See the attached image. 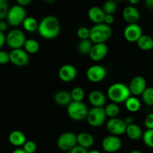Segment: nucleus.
<instances>
[{
    "instance_id": "nucleus-38",
    "label": "nucleus",
    "mask_w": 153,
    "mask_h": 153,
    "mask_svg": "<svg viewBox=\"0 0 153 153\" xmlns=\"http://www.w3.org/2000/svg\"><path fill=\"white\" fill-rule=\"evenodd\" d=\"M144 124L147 129H153V113L149 114L146 117Z\"/></svg>"
},
{
    "instance_id": "nucleus-22",
    "label": "nucleus",
    "mask_w": 153,
    "mask_h": 153,
    "mask_svg": "<svg viewBox=\"0 0 153 153\" xmlns=\"http://www.w3.org/2000/svg\"><path fill=\"white\" fill-rule=\"evenodd\" d=\"M54 100L58 105L61 106H68L73 102L70 93L65 91H60L54 96Z\"/></svg>"
},
{
    "instance_id": "nucleus-23",
    "label": "nucleus",
    "mask_w": 153,
    "mask_h": 153,
    "mask_svg": "<svg viewBox=\"0 0 153 153\" xmlns=\"http://www.w3.org/2000/svg\"><path fill=\"white\" fill-rule=\"evenodd\" d=\"M126 134L128 136V138L133 140H139L143 137V131L141 128L137 124H131L129 126H127Z\"/></svg>"
},
{
    "instance_id": "nucleus-15",
    "label": "nucleus",
    "mask_w": 153,
    "mask_h": 153,
    "mask_svg": "<svg viewBox=\"0 0 153 153\" xmlns=\"http://www.w3.org/2000/svg\"><path fill=\"white\" fill-rule=\"evenodd\" d=\"M77 69L72 64H64L58 70V77L62 82H70L77 76Z\"/></svg>"
},
{
    "instance_id": "nucleus-46",
    "label": "nucleus",
    "mask_w": 153,
    "mask_h": 153,
    "mask_svg": "<svg viewBox=\"0 0 153 153\" xmlns=\"http://www.w3.org/2000/svg\"><path fill=\"white\" fill-rule=\"evenodd\" d=\"M11 153H26L25 151L22 149V148H17V149H14Z\"/></svg>"
},
{
    "instance_id": "nucleus-47",
    "label": "nucleus",
    "mask_w": 153,
    "mask_h": 153,
    "mask_svg": "<svg viewBox=\"0 0 153 153\" xmlns=\"http://www.w3.org/2000/svg\"><path fill=\"white\" fill-rule=\"evenodd\" d=\"M129 3L131 4V5L134 6V4H137V3H138V1H137V0H130Z\"/></svg>"
},
{
    "instance_id": "nucleus-32",
    "label": "nucleus",
    "mask_w": 153,
    "mask_h": 153,
    "mask_svg": "<svg viewBox=\"0 0 153 153\" xmlns=\"http://www.w3.org/2000/svg\"><path fill=\"white\" fill-rule=\"evenodd\" d=\"M102 10H104L105 14H111L114 13L117 10V4L114 1H107L104 3L102 7Z\"/></svg>"
},
{
    "instance_id": "nucleus-17",
    "label": "nucleus",
    "mask_w": 153,
    "mask_h": 153,
    "mask_svg": "<svg viewBox=\"0 0 153 153\" xmlns=\"http://www.w3.org/2000/svg\"><path fill=\"white\" fill-rule=\"evenodd\" d=\"M140 12L134 6L129 5L123 10V18L128 24H135L140 19Z\"/></svg>"
},
{
    "instance_id": "nucleus-41",
    "label": "nucleus",
    "mask_w": 153,
    "mask_h": 153,
    "mask_svg": "<svg viewBox=\"0 0 153 153\" xmlns=\"http://www.w3.org/2000/svg\"><path fill=\"white\" fill-rule=\"evenodd\" d=\"M7 27H8V23L4 20L0 21V31L4 33V31H7Z\"/></svg>"
},
{
    "instance_id": "nucleus-31",
    "label": "nucleus",
    "mask_w": 153,
    "mask_h": 153,
    "mask_svg": "<svg viewBox=\"0 0 153 153\" xmlns=\"http://www.w3.org/2000/svg\"><path fill=\"white\" fill-rule=\"evenodd\" d=\"M142 100L143 102L146 105L149 106L153 105V88L152 87H149L146 88L144 92L142 94Z\"/></svg>"
},
{
    "instance_id": "nucleus-48",
    "label": "nucleus",
    "mask_w": 153,
    "mask_h": 153,
    "mask_svg": "<svg viewBox=\"0 0 153 153\" xmlns=\"http://www.w3.org/2000/svg\"><path fill=\"white\" fill-rule=\"evenodd\" d=\"M88 153H101V152L99 150H97V149H93V150L89 151Z\"/></svg>"
},
{
    "instance_id": "nucleus-2",
    "label": "nucleus",
    "mask_w": 153,
    "mask_h": 153,
    "mask_svg": "<svg viewBox=\"0 0 153 153\" xmlns=\"http://www.w3.org/2000/svg\"><path fill=\"white\" fill-rule=\"evenodd\" d=\"M107 95L112 102H125L131 96L128 86L121 82H117L111 85L107 91Z\"/></svg>"
},
{
    "instance_id": "nucleus-45",
    "label": "nucleus",
    "mask_w": 153,
    "mask_h": 153,
    "mask_svg": "<svg viewBox=\"0 0 153 153\" xmlns=\"http://www.w3.org/2000/svg\"><path fill=\"white\" fill-rule=\"evenodd\" d=\"M145 4L149 9H153V0H146Z\"/></svg>"
},
{
    "instance_id": "nucleus-39",
    "label": "nucleus",
    "mask_w": 153,
    "mask_h": 153,
    "mask_svg": "<svg viewBox=\"0 0 153 153\" xmlns=\"http://www.w3.org/2000/svg\"><path fill=\"white\" fill-rule=\"evenodd\" d=\"M69 153H88V149H85V148L77 145V146H75L74 148H73V149L69 152Z\"/></svg>"
},
{
    "instance_id": "nucleus-9",
    "label": "nucleus",
    "mask_w": 153,
    "mask_h": 153,
    "mask_svg": "<svg viewBox=\"0 0 153 153\" xmlns=\"http://www.w3.org/2000/svg\"><path fill=\"white\" fill-rule=\"evenodd\" d=\"M126 124L124 122V120L120 118H111L108 120L106 124V128L108 131L111 134V135L117 136L125 134L126 131Z\"/></svg>"
},
{
    "instance_id": "nucleus-4",
    "label": "nucleus",
    "mask_w": 153,
    "mask_h": 153,
    "mask_svg": "<svg viewBox=\"0 0 153 153\" xmlns=\"http://www.w3.org/2000/svg\"><path fill=\"white\" fill-rule=\"evenodd\" d=\"M89 112L88 106L83 102H72L67 106V114L75 121L86 119Z\"/></svg>"
},
{
    "instance_id": "nucleus-30",
    "label": "nucleus",
    "mask_w": 153,
    "mask_h": 153,
    "mask_svg": "<svg viewBox=\"0 0 153 153\" xmlns=\"http://www.w3.org/2000/svg\"><path fill=\"white\" fill-rule=\"evenodd\" d=\"M73 102H82L85 98V91L81 87H76L70 92Z\"/></svg>"
},
{
    "instance_id": "nucleus-6",
    "label": "nucleus",
    "mask_w": 153,
    "mask_h": 153,
    "mask_svg": "<svg viewBox=\"0 0 153 153\" xmlns=\"http://www.w3.org/2000/svg\"><path fill=\"white\" fill-rule=\"evenodd\" d=\"M26 39L25 34L21 30L14 28L7 33L6 35V43L13 49H22L24 46Z\"/></svg>"
},
{
    "instance_id": "nucleus-34",
    "label": "nucleus",
    "mask_w": 153,
    "mask_h": 153,
    "mask_svg": "<svg viewBox=\"0 0 153 153\" xmlns=\"http://www.w3.org/2000/svg\"><path fill=\"white\" fill-rule=\"evenodd\" d=\"M9 9L10 7L7 1L6 0H0V21L7 17Z\"/></svg>"
},
{
    "instance_id": "nucleus-10",
    "label": "nucleus",
    "mask_w": 153,
    "mask_h": 153,
    "mask_svg": "<svg viewBox=\"0 0 153 153\" xmlns=\"http://www.w3.org/2000/svg\"><path fill=\"white\" fill-rule=\"evenodd\" d=\"M102 147L108 153L117 152L122 147V140L117 136H106L102 141Z\"/></svg>"
},
{
    "instance_id": "nucleus-3",
    "label": "nucleus",
    "mask_w": 153,
    "mask_h": 153,
    "mask_svg": "<svg viewBox=\"0 0 153 153\" xmlns=\"http://www.w3.org/2000/svg\"><path fill=\"white\" fill-rule=\"evenodd\" d=\"M112 34V29L110 25L105 23L96 24L91 28L90 40L91 42L97 43H105Z\"/></svg>"
},
{
    "instance_id": "nucleus-36",
    "label": "nucleus",
    "mask_w": 153,
    "mask_h": 153,
    "mask_svg": "<svg viewBox=\"0 0 153 153\" xmlns=\"http://www.w3.org/2000/svg\"><path fill=\"white\" fill-rule=\"evenodd\" d=\"M37 144L33 140H27L22 146V149L26 153H34L37 150Z\"/></svg>"
},
{
    "instance_id": "nucleus-33",
    "label": "nucleus",
    "mask_w": 153,
    "mask_h": 153,
    "mask_svg": "<svg viewBox=\"0 0 153 153\" xmlns=\"http://www.w3.org/2000/svg\"><path fill=\"white\" fill-rule=\"evenodd\" d=\"M143 140L146 146L153 149V129H147L143 132Z\"/></svg>"
},
{
    "instance_id": "nucleus-12",
    "label": "nucleus",
    "mask_w": 153,
    "mask_h": 153,
    "mask_svg": "<svg viewBox=\"0 0 153 153\" xmlns=\"http://www.w3.org/2000/svg\"><path fill=\"white\" fill-rule=\"evenodd\" d=\"M143 35L141 27L137 23L128 24L123 31V36L127 41L130 43H137V40Z\"/></svg>"
},
{
    "instance_id": "nucleus-25",
    "label": "nucleus",
    "mask_w": 153,
    "mask_h": 153,
    "mask_svg": "<svg viewBox=\"0 0 153 153\" xmlns=\"http://www.w3.org/2000/svg\"><path fill=\"white\" fill-rule=\"evenodd\" d=\"M125 105L127 110L131 113L137 112L140 109L141 103L140 100L137 98V97L131 96L125 102Z\"/></svg>"
},
{
    "instance_id": "nucleus-24",
    "label": "nucleus",
    "mask_w": 153,
    "mask_h": 153,
    "mask_svg": "<svg viewBox=\"0 0 153 153\" xmlns=\"http://www.w3.org/2000/svg\"><path fill=\"white\" fill-rule=\"evenodd\" d=\"M137 46L143 51L153 49V38L149 35L143 34L137 42Z\"/></svg>"
},
{
    "instance_id": "nucleus-27",
    "label": "nucleus",
    "mask_w": 153,
    "mask_h": 153,
    "mask_svg": "<svg viewBox=\"0 0 153 153\" xmlns=\"http://www.w3.org/2000/svg\"><path fill=\"white\" fill-rule=\"evenodd\" d=\"M24 50L28 54H35L40 49V44L34 39H28L24 44Z\"/></svg>"
},
{
    "instance_id": "nucleus-28",
    "label": "nucleus",
    "mask_w": 153,
    "mask_h": 153,
    "mask_svg": "<svg viewBox=\"0 0 153 153\" xmlns=\"http://www.w3.org/2000/svg\"><path fill=\"white\" fill-rule=\"evenodd\" d=\"M104 109L105 111L106 116L110 117V119L117 117V116L120 114V109L118 104L114 102H111L108 104L104 108Z\"/></svg>"
},
{
    "instance_id": "nucleus-5",
    "label": "nucleus",
    "mask_w": 153,
    "mask_h": 153,
    "mask_svg": "<svg viewBox=\"0 0 153 153\" xmlns=\"http://www.w3.org/2000/svg\"><path fill=\"white\" fill-rule=\"evenodd\" d=\"M26 12L25 8L19 4H14L10 7L7 15V22L13 27L19 26L24 22L26 18Z\"/></svg>"
},
{
    "instance_id": "nucleus-20",
    "label": "nucleus",
    "mask_w": 153,
    "mask_h": 153,
    "mask_svg": "<svg viewBox=\"0 0 153 153\" xmlns=\"http://www.w3.org/2000/svg\"><path fill=\"white\" fill-rule=\"evenodd\" d=\"M8 140L10 144L16 147L23 146L27 141L25 134L19 130H14L11 131L8 136Z\"/></svg>"
},
{
    "instance_id": "nucleus-42",
    "label": "nucleus",
    "mask_w": 153,
    "mask_h": 153,
    "mask_svg": "<svg viewBox=\"0 0 153 153\" xmlns=\"http://www.w3.org/2000/svg\"><path fill=\"white\" fill-rule=\"evenodd\" d=\"M6 43V36L4 33L0 31V49L4 46Z\"/></svg>"
},
{
    "instance_id": "nucleus-37",
    "label": "nucleus",
    "mask_w": 153,
    "mask_h": 153,
    "mask_svg": "<svg viewBox=\"0 0 153 153\" xmlns=\"http://www.w3.org/2000/svg\"><path fill=\"white\" fill-rule=\"evenodd\" d=\"M10 61V53L4 50H0V64H6Z\"/></svg>"
},
{
    "instance_id": "nucleus-13",
    "label": "nucleus",
    "mask_w": 153,
    "mask_h": 153,
    "mask_svg": "<svg viewBox=\"0 0 153 153\" xmlns=\"http://www.w3.org/2000/svg\"><path fill=\"white\" fill-rule=\"evenodd\" d=\"M146 81L143 76H134L128 85L130 93L134 97L140 96L146 89Z\"/></svg>"
},
{
    "instance_id": "nucleus-26",
    "label": "nucleus",
    "mask_w": 153,
    "mask_h": 153,
    "mask_svg": "<svg viewBox=\"0 0 153 153\" xmlns=\"http://www.w3.org/2000/svg\"><path fill=\"white\" fill-rule=\"evenodd\" d=\"M38 25L39 23L37 22V19L32 16H27L24 22H22V26L24 29L28 32H34V31H37Z\"/></svg>"
},
{
    "instance_id": "nucleus-18",
    "label": "nucleus",
    "mask_w": 153,
    "mask_h": 153,
    "mask_svg": "<svg viewBox=\"0 0 153 153\" xmlns=\"http://www.w3.org/2000/svg\"><path fill=\"white\" fill-rule=\"evenodd\" d=\"M88 100L90 103L94 107L103 108L106 102V97L102 92L100 91H93L90 93L88 96Z\"/></svg>"
},
{
    "instance_id": "nucleus-40",
    "label": "nucleus",
    "mask_w": 153,
    "mask_h": 153,
    "mask_svg": "<svg viewBox=\"0 0 153 153\" xmlns=\"http://www.w3.org/2000/svg\"><path fill=\"white\" fill-rule=\"evenodd\" d=\"M114 22V15L105 14L104 19V23L110 25L111 24H113Z\"/></svg>"
},
{
    "instance_id": "nucleus-8",
    "label": "nucleus",
    "mask_w": 153,
    "mask_h": 153,
    "mask_svg": "<svg viewBox=\"0 0 153 153\" xmlns=\"http://www.w3.org/2000/svg\"><path fill=\"white\" fill-rule=\"evenodd\" d=\"M57 146L61 150L70 152L73 148L77 146V135L71 131L63 133L57 140Z\"/></svg>"
},
{
    "instance_id": "nucleus-44",
    "label": "nucleus",
    "mask_w": 153,
    "mask_h": 153,
    "mask_svg": "<svg viewBox=\"0 0 153 153\" xmlns=\"http://www.w3.org/2000/svg\"><path fill=\"white\" fill-rule=\"evenodd\" d=\"M124 122L126 124V126H129L131 124L134 123V120H133V118L131 117H127L124 119Z\"/></svg>"
},
{
    "instance_id": "nucleus-43",
    "label": "nucleus",
    "mask_w": 153,
    "mask_h": 153,
    "mask_svg": "<svg viewBox=\"0 0 153 153\" xmlns=\"http://www.w3.org/2000/svg\"><path fill=\"white\" fill-rule=\"evenodd\" d=\"M31 0H17L16 1V3L19 5L22 6V7H25V6L28 5V4L31 3Z\"/></svg>"
},
{
    "instance_id": "nucleus-35",
    "label": "nucleus",
    "mask_w": 153,
    "mask_h": 153,
    "mask_svg": "<svg viewBox=\"0 0 153 153\" xmlns=\"http://www.w3.org/2000/svg\"><path fill=\"white\" fill-rule=\"evenodd\" d=\"M77 35L82 40H89L91 36V28L87 27H80L77 30Z\"/></svg>"
},
{
    "instance_id": "nucleus-19",
    "label": "nucleus",
    "mask_w": 153,
    "mask_h": 153,
    "mask_svg": "<svg viewBox=\"0 0 153 153\" xmlns=\"http://www.w3.org/2000/svg\"><path fill=\"white\" fill-rule=\"evenodd\" d=\"M88 16L93 22L96 24H101L104 23L105 13L102 8L98 6H94L88 10Z\"/></svg>"
},
{
    "instance_id": "nucleus-29",
    "label": "nucleus",
    "mask_w": 153,
    "mask_h": 153,
    "mask_svg": "<svg viewBox=\"0 0 153 153\" xmlns=\"http://www.w3.org/2000/svg\"><path fill=\"white\" fill-rule=\"evenodd\" d=\"M93 47L91 40H82L78 45V50L82 55H89Z\"/></svg>"
},
{
    "instance_id": "nucleus-21",
    "label": "nucleus",
    "mask_w": 153,
    "mask_h": 153,
    "mask_svg": "<svg viewBox=\"0 0 153 153\" xmlns=\"http://www.w3.org/2000/svg\"><path fill=\"white\" fill-rule=\"evenodd\" d=\"M77 144L88 149L94 144V138L92 134L88 132H81L77 135Z\"/></svg>"
},
{
    "instance_id": "nucleus-11",
    "label": "nucleus",
    "mask_w": 153,
    "mask_h": 153,
    "mask_svg": "<svg viewBox=\"0 0 153 153\" xmlns=\"http://www.w3.org/2000/svg\"><path fill=\"white\" fill-rule=\"evenodd\" d=\"M107 72L105 67L101 65H92L87 70L86 77L90 82L98 83L105 79Z\"/></svg>"
},
{
    "instance_id": "nucleus-1",
    "label": "nucleus",
    "mask_w": 153,
    "mask_h": 153,
    "mask_svg": "<svg viewBox=\"0 0 153 153\" xmlns=\"http://www.w3.org/2000/svg\"><path fill=\"white\" fill-rule=\"evenodd\" d=\"M39 34L43 38L51 40L58 37L61 31V24L57 17L49 15L42 19L38 25Z\"/></svg>"
},
{
    "instance_id": "nucleus-49",
    "label": "nucleus",
    "mask_w": 153,
    "mask_h": 153,
    "mask_svg": "<svg viewBox=\"0 0 153 153\" xmlns=\"http://www.w3.org/2000/svg\"><path fill=\"white\" fill-rule=\"evenodd\" d=\"M129 153H143V152H140V150H137V149H134V150L131 151Z\"/></svg>"
},
{
    "instance_id": "nucleus-16",
    "label": "nucleus",
    "mask_w": 153,
    "mask_h": 153,
    "mask_svg": "<svg viewBox=\"0 0 153 153\" xmlns=\"http://www.w3.org/2000/svg\"><path fill=\"white\" fill-rule=\"evenodd\" d=\"M108 52V47L106 43H97L93 45L89 55L93 61L98 62L107 56Z\"/></svg>"
},
{
    "instance_id": "nucleus-14",
    "label": "nucleus",
    "mask_w": 153,
    "mask_h": 153,
    "mask_svg": "<svg viewBox=\"0 0 153 153\" xmlns=\"http://www.w3.org/2000/svg\"><path fill=\"white\" fill-rule=\"evenodd\" d=\"M29 61L28 54L22 49H13L10 52V62L16 67H24Z\"/></svg>"
},
{
    "instance_id": "nucleus-7",
    "label": "nucleus",
    "mask_w": 153,
    "mask_h": 153,
    "mask_svg": "<svg viewBox=\"0 0 153 153\" xmlns=\"http://www.w3.org/2000/svg\"><path fill=\"white\" fill-rule=\"evenodd\" d=\"M106 116L104 108H96L90 109L87 116V121L92 127H100L105 122Z\"/></svg>"
}]
</instances>
